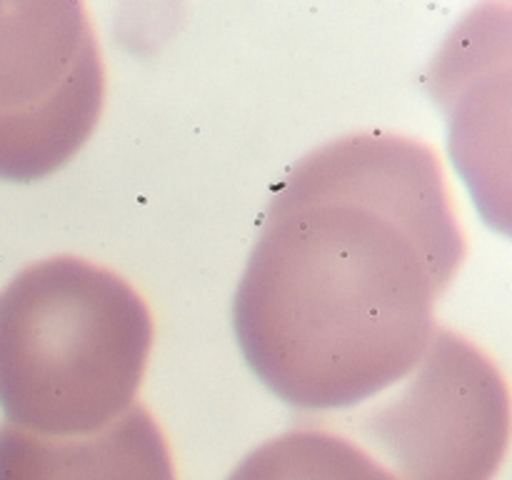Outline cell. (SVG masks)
Listing matches in <instances>:
<instances>
[{"label": "cell", "mask_w": 512, "mask_h": 480, "mask_svg": "<svg viewBox=\"0 0 512 480\" xmlns=\"http://www.w3.org/2000/svg\"><path fill=\"white\" fill-rule=\"evenodd\" d=\"M103 100L105 65L85 5L0 0V180L33 183L70 163Z\"/></svg>", "instance_id": "obj_4"}, {"label": "cell", "mask_w": 512, "mask_h": 480, "mask_svg": "<svg viewBox=\"0 0 512 480\" xmlns=\"http://www.w3.org/2000/svg\"><path fill=\"white\" fill-rule=\"evenodd\" d=\"M138 290L90 260L48 258L0 290V410L43 438H83L138 400L153 350Z\"/></svg>", "instance_id": "obj_2"}, {"label": "cell", "mask_w": 512, "mask_h": 480, "mask_svg": "<svg viewBox=\"0 0 512 480\" xmlns=\"http://www.w3.org/2000/svg\"><path fill=\"white\" fill-rule=\"evenodd\" d=\"M0 480H178V473L158 420L135 403L83 438H43L3 423Z\"/></svg>", "instance_id": "obj_5"}, {"label": "cell", "mask_w": 512, "mask_h": 480, "mask_svg": "<svg viewBox=\"0 0 512 480\" xmlns=\"http://www.w3.org/2000/svg\"><path fill=\"white\" fill-rule=\"evenodd\" d=\"M328 425L393 480H493L508 453V383L478 345L438 328L393 395Z\"/></svg>", "instance_id": "obj_3"}, {"label": "cell", "mask_w": 512, "mask_h": 480, "mask_svg": "<svg viewBox=\"0 0 512 480\" xmlns=\"http://www.w3.org/2000/svg\"><path fill=\"white\" fill-rule=\"evenodd\" d=\"M463 260L428 145L380 130L333 140L273 190L233 295L235 340L283 403L350 410L420 363Z\"/></svg>", "instance_id": "obj_1"}, {"label": "cell", "mask_w": 512, "mask_h": 480, "mask_svg": "<svg viewBox=\"0 0 512 480\" xmlns=\"http://www.w3.org/2000/svg\"><path fill=\"white\" fill-rule=\"evenodd\" d=\"M228 480H393V475L348 435L315 423L258 445Z\"/></svg>", "instance_id": "obj_6"}]
</instances>
